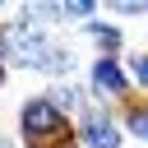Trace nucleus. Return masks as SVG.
<instances>
[{"label":"nucleus","instance_id":"f257e3e1","mask_svg":"<svg viewBox=\"0 0 148 148\" xmlns=\"http://www.w3.org/2000/svg\"><path fill=\"white\" fill-rule=\"evenodd\" d=\"M14 130H18V148H51V143H69V139H79V134H74V120L60 116L42 92L18 102Z\"/></svg>","mask_w":148,"mask_h":148},{"label":"nucleus","instance_id":"f03ea898","mask_svg":"<svg viewBox=\"0 0 148 148\" xmlns=\"http://www.w3.org/2000/svg\"><path fill=\"white\" fill-rule=\"evenodd\" d=\"M5 32H9V65H14V69H28V74H42L46 56L56 51L51 28L37 23V18H28V14L14 5L9 18H5Z\"/></svg>","mask_w":148,"mask_h":148},{"label":"nucleus","instance_id":"7ed1b4c3","mask_svg":"<svg viewBox=\"0 0 148 148\" xmlns=\"http://www.w3.org/2000/svg\"><path fill=\"white\" fill-rule=\"evenodd\" d=\"M88 97L102 102V106H130L134 102V83H130V69H125V56H92L88 65V79H83Z\"/></svg>","mask_w":148,"mask_h":148},{"label":"nucleus","instance_id":"20e7f679","mask_svg":"<svg viewBox=\"0 0 148 148\" xmlns=\"http://www.w3.org/2000/svg\"><path fill=\"white\" fill-rule=\"evenodd\" d=\"M74 134H79V148H125V139H130L125 125H120V111H111L102 102H92L79 116Z\"/></svg>","mask_w":148,"mask_h":148},{"label":"nucleus","instance_id":"39448f33","mask_svg":"<svg viewBox=\"0 0 148 148\" xmlns=\"http://www.w3.org/2000/svg\"><path fill=\"white\" fill-rule=\"evenodd\" d=\"M42 97H46V102H51L60 116H69L74 125H79V116L92 106L88 88H83V83H74V79H69V83H46V92H42Z\"/></svg>","mask_w":148,"mask_h":148},{"label":"nucleus","instance_id":"423d86ee","mask_svg":"<svg viewBox=\"0 0 148 148\" xmlns=\"http://www.w3.org/2000/svg\"><path fill=\"white\" fill-rule=\"evenodd\" d=\"M83 32H88V42L97 46V56H120V51H125V28H120L116 18H92Z\"/></svg>","mask_w":148,"mask_h":148},{"label":"nucleus","instance_id":"0eeeda50","mask_svg":"<svg viewBox=\"0 0 148 148\" xmlns=\"http://www.w3.org/2000/svg\"><path fill=\"white\" fill-rule=\"evenodd\" d=\"M120 125L134 143H148V97H134L130 106H120Z\"/></svg>","mask_w":148,"mask_h":148},{"label":"nucleus","instance_id":"6e6552de","mask_svg":"<svg viewBox=\"0 0 148 148\" xmlns=\"http://www.w3.org/2000/svg\"><path fill=\"white\" fill-rule=\"evenodd\" d=\"M125 69H130L134 97H148V51H130L125 56Z\"/></svg>","mask_w":148,"mask_h":148},{"label":"nucleus","instance_id":"1a4fd4ad","mask_svg":"<svg viewBox=\"0 0 148 148\" xmlns=\"http://www.w3.org/2000/svg\"><path fill=\"white\" fill-rule=\"evenodd\" d=\"M92 18H102V5L97 0H65V23H92Z\"/></svg>","mask_w":148,"mask_h":148},{"label":"nucleus","instance_id":"9d476101","mask_svg":"<svg viewBox=\"0 0 148 148\" xmlns=\"http://www.w3.org/2000/svg\"><path fill=\"white\" fill-rule=\"evenodd\" d=\"M139 14H148L143 0H116L111 5V18H139Z\"/></svg>","mask_w":148,"mask_h":148},{"label":"nucleus","instance_id":"9b49d317","mask_svg":"<svg viewBox=\"0 0 148 148\" xmlns=\"http://www.w3.org/2000/svg\"><path fill=\"white\" fill-rule=\"evenodd\" d=\"M9 79V32H5V9H0V88Z\"/></svg>","mask_w":148,"mask_h":148},{"label":"nucleus","instance_id":"f8f14e48","mask_svg":"<svg viewBox=\"0 0 148 148\" xmlns=\"http://www.w3.org/2000/svg\"><path fill=\"white\" fill-rule=\"evenodd\" d=\"M0 148H18V139H9V134H0Z\"/></svg>","mask_w":148,"mask_h":148}]
</instances>
